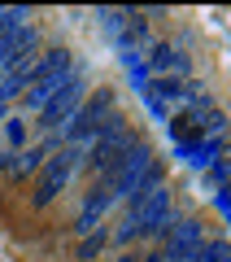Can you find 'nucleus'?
I'll return each mask as SVG.
<instances>
[{
    "label": "nucleus",
    "instance_id": "14",
    "mask_svg": "<svg viewBox=\"0 0 231 262\" xmlns=\"http://www.w3.org/2000/svg\"><path fill=\"white\" fill-rule=\"evenodd\" d=\"M39 166H44V149H27V153H18V158H13L9 162V170H13V175H31V170H39Z\"/></svg>",
    "mask_w": 231,
    "mask_h": 262
},
{
    "label": "nucleus",
    "instance_id": "5",
    "mask_svg": "<svg viewBox=\"0 0 231 262\" xmlns=\"http://www.w3.org/2000/svg\"><path fill=\"white\" fill-rule=\"evenodd\" d=\"M148 162H153V149H148V144H140V140H131L127 153H122V158L113 162L109 170H105V188H109L113 196H127V188L135 184L140 175H144Z\"/></svg>",
    "mask_w": 231,
    "mask_h": 262
},
{
    "label": "nucleus",
    "instance_id": "12",
    "mask_svg": "<svg viewBox=\"0 0 231 262\" xmlns=\"http://www.w3.org/2000/svg\"><path fill=\"white\" fill-rule=\"evenodd\" d=\"M192 262H231V245L227 241H205L201 249L192 253Z\"/></svg>",
    "mask_w": 231,
    "mask_h": 262
},
{
    "label": "nucleus",
    "instance_id": "19",
    "mask_svg": "<svg viewBox=\"0 0 231 262\" xmlns=\"http://www.w3.org/2000/svg\"><path fill=\"white\" fill-rule=\"evenodd\" d=\"M9 162H13V153H0V170H9Z\"/></svg>",
    "mask_w": 231,
    "mask_h": 262
},
{
    "label": "nucleus",
    "instance_id": "3",
    "mask_svg": "<svg viewBox=\"0 0 231 262\" xmlns=\"http://www.w3.org/2000/svg\"><path fill=\"white\" fill-rule=\"evenodd\" d=\"M109 114H113V92H109V88H101L83 110H74V118L65 122V140H70V149H74V144H83V140H96Z\"/></svg>",
    "mask_w": 231,
    "mask_h": 262
},
{
    "label": "nucleus",
    "instance_id": "1",
    "mask_svg": "<svg viewBox=\"0 0 231 262\" xmlns=\"http://www.w3.org/2000/svg\"><path fill=\"white\" fill-rule=\"evenodd\" d=\"M74 75V66H70V53L65 48H48L44 57H39V66H35V79H31V88L22 92V101H27V110H44L48 101H53L57 92H61V83Z\"/></svg>",
    "mask_w": 231,
    "mask_h": 262
},
{
    "label": "nucleus",
    "instance_id": "18",
    "mask_svg": "<svg viewBox=\"0 0 231 262\" xmlns=\"http://www.w3.org/2000/svg\"><path fill=\"white\" fill-rule=\"evenodd\" d=\"M74 232H79V236H92V232H101V219L83 210V214H79V223H74Z\"/></svg>",
    "mask_w": 231,
    "mask_h": 262
},
{
    "label": "nucleus",
    "instance_id": "6",
    "mask_svg": "<svg viewBox=\"0 0 231 262\" xmlns=\"http://www.w3.org/2000/svg\"><path fill=\"white\" fill-rule=\"evenodd\" d=\"M79 101H83V75L74 70V75L61 83V92H57L53 101L39 110V127L53 131V127H61V122H70V118H74V110H79Z\"/></svg>",
    "mask_w": 231,
    "mask_h": 262
},
{
    "label": "nucleus",
    "instance_id": "13",
    "mask_svg": "<svg viewBox=\"0 0 231 262\" xmlns=\"http://www.w3.org/2000/svg\"><path fill=\"white\" fill-rule=\"evenodd\" d=\"M109 201H113V192H109V188H105V179H101V184H92V192H87L83 210H87V214H96V219H101L105 210H109Z\"/></svg>",
    "mask_w": 231,
    "mask_h": 262
},
{
    "label": "nucleus",
    "instance_id": "10",
    "mask_svg": "<svg viewBox=\"0 0 231 262\" xmlns=\"http://www.w3.org/2000/svg\"><path fill=\"white\" fill-rule=\"evenodd\" d=\"M148 70H153L157 79H166V75H183L188 61H183V53H175L170 44H153V53H148Z\"/></svg>",
    "mask_w": 231,
    "mask_h": 262
},
{
    "label": "nucleus",
    "instance_id": "4",
    "mask_svg": "<svg viewBox=\"0 0 231 262\" xmlns=\"http://www.w3.org/2000/svg\"><path fill=\"white\" fill-rule=\"evenodd\" d=\"M127 144H131L127 122H122L118 114H109V118H105V127H101V136L92 140V153H87V162H92V166L105 175V170H109L113 162H118L122 153H127Z\"/></svg>",
    "mask_w": 231,
    "mask_h": 262
},
{
    "label": "nucleus",
    "instance_id": "7",
    "mask_svg": "<svg viewBox=\"0 0 231 262\" xmlns=\"http://www.w3.org/2000/svg\"><path fill=\"white\" fill-rule=\"evenodd\" d=\"M22 18H27V9H5V18H0V66H9L18 53L35 48V31L22 27Z\"/></svg>",
    "mask_w": 231,
    "mask_h": 262
},
{
    "label": "nucleus",
    "instance_id": "8",
    "mask_svg": "<svg viewBox=\"0 0 231 262\" xmlns=\"http://www.w3.org/2000/svg\"><path fill=\"white\" fill-rule=\"evenodd\" d=\"M35 66H39V53L35 48H27V53H18L9 66H5V79H0V105H9L13 96H22L31 88V79H35Z\"/></svg>",
    "mask_w": 231,
    "mask_h": 262
},
{
    "label": "nucleus",
    "instance_id": "9",
    "mask_svg": "<svg viewBox=\"0 0 231 262\" xmlns=\"http://www.w3.org/2000/svg\"><path fill=\"white\" fill-rule=\"evenodd\" d=\"M161 241H166V262H192V253L205 245V241H201V223H192V219L175 223Z\"/></svg>",
    "mask_w": 231,
    "mask_h": 262
},
{
    "label": "nucleus",
    "instance_id": "22",
    "mask_svg": "<svg viewBox=\"0 0 231 262\" xmlns=\"http://www.w3.org/2000/svg\"><path fill=\"white\" fill-rule=\"evenodd\" d=\"M0 18H5V9H0Z\"/></svg>",
    "mask_w": 231,
    "mask_h": 262
},
{
    "label": "nucleus",
    "instance_id": "11",
    "mask_svg": "<svg viewBox=\"0 0 231 262\" xmlns=\"http://www.w3.org/2000/svg\"><path fill=\"white\" fill-rule=\"evenodd\" d=\"M153 188H161V162H157V158L148 162V166H144V175H140L135 184L127 188V201H140V196H144V192H153Z\"/></svg>",
    "mask_w": 231,
    "mask_h": 262
},
{
    "label": "nucleus",
    "instance_id": "15",
    "mask_svg": "<svg viewBox=\"0 0 231 262\" xmlns=\"http://www.w3.org/2000/svg\"><path fill=\"white\" fill-rule=\"evenodd\" d=\"M210 188L214 192H227L231 188V153H222V158L210 166Z\"/></svg>",
    "mask_w": 231,
    "mask_h": 262
},
{
    "label": "nucleus",
    "instance_id": "17",
    "mask_svg": "<svg viewBox=\"0 0 231 262\" xmlns=\"http://www.w3.org/2000/svg\"><path fill=\"white\" fill-rule=\"evenodd\" d=\"M0 122H5V140H9V144L27 140V122H22V118H0Z\"/></svg>",
    "mask_w": 231,
    "mask_h": 262
},
{
    "label": "nucleus",
    "instance_id": "20",
    "mask_svg": "<svg viewBox=\"0 0 231 262\" xmlns=\"http://www.w3.org/2000/svg\"><path fill=\"white\" fill-rule=\"evenodd\" d=\"M140 262H166V253H148V258H140Z\"/></svg>",
    "mask_w": 231,
    "mask_h": 262
},
{
    "label": "nucleus",
    "instance_id": "16",
    "mask_svg": "<svg viewBox=\"0 0 231 262\" xmlns=\"http://www.w3.org/2000/svg\"><path fill=\"white\" fill-rule=\"evenodd\" d=\"M105 241H109L105 232H92V236H83V241H79V258H83V262H92L96 253L105 249Z\"/></svg>",
    "mask_w": 231,
    "mask_h": 262
},
{
    "label": "nucleus",
    "instance_id": "23",
    "mask_svg": "<svg viewBox=\"0 0 231 262\" xmlns=\"http://www.w3.org/2000/svg\"><path fill=\"white\" fill-rule=\"evenodd\" d=\"M0 114H5V105H0Z\"/></svg>",
    "mask_w": 231,
    "mask_h": 262
},
{
    "label": "nucleus",
    "instance_id": "21",
    "mask_svg": "<svg viewBox=\"0 0 231 262\" xmlns=\"http://www.w3.org/2000/svg\"><path fill=\"white\" fill-rule=\"evenodd\" d=\"M118 262H135V258H118Z\"/></svg>",
    "mask_w": 231,
    "mask_h": 262
},
{
    "label": "nucleus",
    "instance_id": "2",
    "mask_svg": "<svg viewBox=\"0 0 231 262\" xmlns=\"http://www.w3.org/2000/svg\"><path fill=\"white\" fill-rule=\"evenodd\" d=\"M79 162H83V158H79V149H70V144H65L57 158H44V166H39V179H35V192H31V206H35V210L53 206L57 192L70 184V175H74V166H79Z\"/></svg>",
    "mask_w": 231,
    "mask_h": 262
}]
</instances>
